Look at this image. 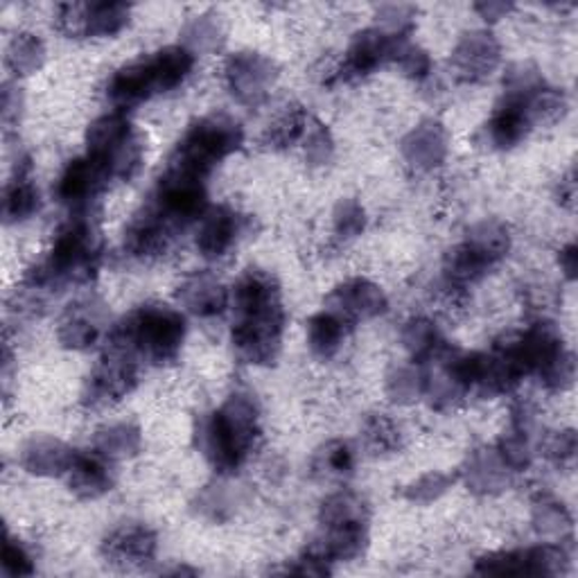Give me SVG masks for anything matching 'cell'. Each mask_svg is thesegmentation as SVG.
<instances>
[{
    "mask_svg": "<svg viewBox=\"0 0 578 578\" xmlns=\"http://www.w3.org/2000/svg\"><path fill=\"white\" fill-rule=\"evenodd\" d=\"M425 389L427 373L416 364L398 366L387 377V396L394 405H414L425 398Z\"/></svg>",
    "mask_w": 578,
    "mask_h": 578,
    "instance_id": "60d3db41",
    "label": "cell"
},
{
    "mask_svg": "<svg viewBox=\"0 0 578 578\" xmlns=\"http://www.w3.org/2000/svg\"><path fill=\"white\" fill-rule=\"evenodd\" d=\"M526 111L532 116L534 125H554L565 118L567 98L563 95V90L545 84L538 93H534L532 98L526 100Z\"/></svg>",
    "mask_w": 578,
    "mask_h": 578,
    "instance_id": "7bdbcfd3",
    "label": "cell"
},
{
    "mask_svg": "<svg viewBox=\"0 0 578 578\" xmlns=\"http://www.w3.org/2000/svg\"><path fill=\"white\" fill-rule=\"evenodd\" d=\"M558 197L560 204H565L567 208H574V200H576V181H574V172L560 181V190H558Z\"/></svg>",
    "mask_w": 578,
    "mask_h": 578,
    "instance_id": "91938a15",
    "label": "cell"
},
{
    "mask_svg": "<svg viewBox=\"0 0 578 578\" xmlns=\"http://www.w3.org/2000/svg\"><path fill=\"white\" fill-rule=\"evenodd\" d=\"M103 306L95 301H82L66 310L60 321V344L68 351H88L103 336Z\"/></svg>",
    "mask_w": 578,
    "mask_h": 578,
    "instance_id": "d6986e66",
    "label": "cell"
},
{
    "mask_svg": "<svg viewBox=\"0 0 578 578\" xmlns=\"http://www.w3.org/2000/svg\"><path fill=\"white\" fill-rule=\"evenodd\" d=\"M330 571H332V563H328L310 545L292 565H287V574H295V576H317L319 578V576H328Z\"/></svg>",
    "mask_w": 578,
    "mask_h": 578,
    "instance_id": "11a10c76",
    "label": "cell"
},
{
    "mask_svg": "<svg viewBox=\"0 0 578 578\" xmlns=\"http://www.w3.org/2000/svg\"><path fill=\"white\" fill-rule=\"evenodd\" d=\"M574 375H576V362H574V355L567 351L556 364H552L538 377L549 392H565L574 384Z\"/></svg>",
    "mask_w": 578,
    "mask_h": 578,
    "instance_id": "db71d44e",
    "label": "cell"
},
{
    "mask_svg": "<svg viewBox=\"0 0 578 578\" xmlns=\"http://www.w3.org/2000/svg\"><path fill=\"white\" fill-rule=\"evenodd\" d=\"M103 260V235L88 215L71 220L55 237L47 256L34 265L25 285L36 292L62 289L66 285H86L95 278Z\"/></svg>",
    "mask_w": 578,
    "mask_h": 578,
    "instance_id": "7a4b0ae2",
    "label": "cell"
},
{
    "mask_svg": "<svg viewBox=\"0 0 578 578\" xmlns=\"http://www.w3.org/2000/svg\"><path fill=\"white\" fill-rule=\"evenodd\" d=\"M176 231L179 228L150 204L129 222L125 231V249L140 260L159 258L170 249Z\"/></svg>",
    "mask_w": 578,
    "mask_h": 578,
    "instance_id": "5bb4252c",
    "label": "cell"
},
{
    "mask_svg": "<svg viewBox=\"0 0 578 578\" xmlns=\"http://www.w3.org/2000/svg\"><path fill=\"white\" fill-rule=\"evenodd\" d=\"M558 265L565 274L567 280H574L576 278V269H578V247L571 243L567 245L565 249H560V256H558Z\"/></svg>",
    "mask_w": 578,
    "mask_h": 578,
    "instance_id": "680465c9",
    "label": "cell"
},
{
    "mask_svg": "<svg viewBox=\"0 0 578 578\" xmlns=\"http://www.w3.org/2000/svg\"><path fill=\"white\" fill-rule=\"evenodd\" d=\"M224 77L237 103L247 107H258L267 100L271 86L276 84L278 68L269 57L245 51L226 60Z\"/></svg>",
    "mask_w": 578,
    "mask_h": 578,
    "instance_id": "8fae6325",
    "label": "cell"
},
{
    "mask_svg": "<svg viewBox=\"0 0 578 578\" xmlns=\"http://www.w3.org/2000/svg\"><path fill=\"white\" fill-rule=\"evenodd\" d=\"M142 450V434L131 422H116L95 434V452L107 461L131 459Z\"/></svg>",
    "mask_w": 578,
    "mask_h": 578,
    "instance_id": "4dcf8cb0",
    "label": "cell"
},
{
    "mask_svg": "<svg viewBox=\"0 0 578 578\" xmlns=\"http://www.w3.org/2000/svg\"><path fill=\"white\" fill-rule=\"evenodd\" d=\"M379 30L394 36H409L416 25V8L411 6H382L375 14Z\"/></svg>",
    "mask_w": 578,
    "mask_h": 578,
    "instance_id": "c3c4849f",
    "label": "cell"
},
{
    "mask_svg": "<svg viewBox=\"0 0 578 578\" xmlns=\"http://www.w3.org/2000/svg\"><path fill=\"white\" fill-rule=\"evenodd\" d=\"M245 231V217L228 206L213 208L200 228L197 249L208 260L224 258L237 243V237Z\"/></svg>",
    "mask_w": 578,
    "mask_h": 578,
    "instance_id": "ffe728a7",
    "label": "cell"
},
{
    "mask_svg": "<svg viewBox=\"0 0 578 578\" xmlns=\"http://www.w3.org/2000/svg\"><path fill=\"white\" fill-rule=\"evenodd\" d=\"M511 10H513L511 3H495V0H489V3H477V6H474V12H477L481 19H484V21H491V23L504 19Z\"/></svg>",
    "mask_w": 578,
    "mask_h": 578,
    "instance_id": "6f0895ef",
    "label": "cell"
},
{
    "mask_svg": "<svg viewBox=\"0 0 578 578\" xmlns=\"http://www.w3.org/2000/svg\"><path fill=\"white\" fill-rule=\"evenodd\" d=\"M532 522H534V532L538 536L554 540V543H560L567 536H571V528H574L567 506L552 497H543L536 502Z\"/></svg>",
    "mask_w": 578,
    "mask_h": 578,
    "instance_id": "74e56055",
    "label": "cell"
},
{
    "mask_svg": "<svg viewBox=\"0 0 578 578\" xmlns=\"http://www.w3.org/2000/svg\"><path fill=\"white\" fill-rule=\"evenodd\" d=\"M217 414L237 448L249 454L260 437V407L256 398L247 392H235L217 409Z\"/></svg>",
    "mask_w": 578,
    "mask_h": 578,
    "instance_id": "7402d4cb",
    "label": "cell"
},
{
    "mask_svg": "<svg viewBox=\"0 0 578 578\" xmlns=\"http://www.w3.org/2000/svg\"><path fill=\"white\" fill-rule=\"evenodd\" d=\"M349 328H353L346 319H342L336 312L332 310H323L319 314H314L308 321V344L310 351L319 357V360H330L336 353H340Z\"/></svg>",
    "mask_w": 578,
    "mask_h": 578,
    "instance_id": "f1b7e54d",
    "label": "cell"
},
{
    "mask_svg": "<svg viewBox=\"0 0 578 578\" xmlns=\"http://www.w3.org/2000/svg\"><path fill=\"white\" fill-rule=\"evenodd\" d=\"M459 474L452 472H441V470H431L422 477H418L411 484L403 489V497L411 504H431L441 500L454 484H457Z\"/></svg>",
    "mask_w": 578,
    "mask_h": 578,
    "instance_id": "b9f144b4",
    "label": "cell"
},
{
    "mask_svg": "<svg viewBox=\"0 0 578 578\" xmlns=\"http://www.w3.org/2000/svg\"><path fill=\"white\" fill-rule=\"evenodd\" d=\"M77 459V450L53 437H34L21 450V465L36 477L68 474Z\"/></svg>",
    "mask_w": 578,
    "mask_h": 578,
    "instance_id": "cb8c5ba5",
    "label": "cell"
},
{
    "mask_svg": "<svg viewBox=\"0 0 578 578\" xmlns=\"http://www.w3.org/2000/svg\"><path fill=\"white\" fill-rule=\"evenodd\" d=\"M179 303L200 319H213L228 306V289L211 274L188 276L176 289Z\"/></svg>",
    "mask_w": 578,
    "mask_h": 578,
    "instance_id": "603a6c76",
    "label": "cell"
},
{
    "mask_svg": "<svg viewBox=\"0 0 578 578\" xmlns=\"http://www.w3.org/2000/svg\"><path fill=\"white\" fill-rule=\"evenodd\" d=\"M303 150H306V161L312 165V168H323L332 161V154H334V140H332V133L330 129L317 120V118H310L308 122V129H306V136H303Z\"/></svg>",
    "mask_w": 578,
    "mask_h": 578,
    "instance_id": "bcb514c9",
    "label": "cell"
},
{
    "mask_svg": "<svg viewBox=\"0 0 578 578\" xmlns=\"http://www.w3.org/2000/svg\"><path fill=\"white\" fill-rule=\"evenodd\" d=\"M545 86L543 73L534 64H515L509 68L504 77V98L526 103L534 93H538Z\"/></svg>",
    "mask_w": 578,
    "mask_h": 578,
    "instance_id": "ee69618b",
    "label": "cell"
},
{
    "mask_svg": "<svg viewBox=\"0 0 578 578\" xmlns=\"http://www.w3.org/2000/svg\"><path fill=\"white\" fill-rule=\"evenodd\" d=\"M195 439H197L200 452L206 457V461L220 474L235 472L247 459L243 454V450H239L237 443L233 441V437L228 434V429L224 427V422H222L217 411H211V414L200 418Z\"/></svg>",
    "mask_w": 578,
    "mask_h": 578,
    "instance_id": "ac0fdd59",
    "label": "cell"
},
{
    "mask_svg": "<svg viewBox=\"0 0 578 578\" xmlns=\"http://www.w3.org/2000/svg\"><path fill=\"white\" fill-rule=\"evenodd\" d=\"M243 142L245 131L233 118L224 114L200 118L176 142L168 170L206 179L224 159L243 148Z\"/></svg>",
    "mask_w": 578,
    "mask_h": 578,
    "instance_id": "5b68a950",
    "label": "cell"
},
{
    "mask_svg": "<svg viewBox=\"0 0 578 578\" xmlns=\"http://www.w3.org/2000/svg\"><path fill=\"white\" fill-rule=\"evenodd\" d=\"M396 64L400 66V71L414 79V82H422L429 77L431 73V57L427 51H422L420 45H414L411 41H407L403 47H400V53H398V60Z\"/></svg>",
    "mask_w": 578,
    "mask_h": 578,
    "instance_id": "681fc988",
    "label": "cell"
},
{
    "mask_svg": "<svg viewBox=\"0 0 578 578\" xmlns=\"http://www.w3.org/2000/svg\"><path fill=\"white\" fill-rule=\"evenodd\" d=\"M502 62V45L489 30L465 32L454 45L450 66L465 84L486 82Z\"/></svg>",
    "mask_w": 578,
    "mask_h": 578,
    "instance_id": "7c38bea8",
    "label": "cell"
},
{
    "mask_svg": "<svg viewBox=\"0 0 578 578\" xmlns=\"http://www.w3.org/2000/svg\"><path fill=\"white\" fill-rule=\"evenodd\" d=\"M576 450H578V441H576L574 429L556 431L554 437H549V441H547V446H545L547 459H549L554 465H558V468L574 465Z\"/></svg>",
    "mask_w": 578,
    "mask_h": 578,
    "instance_id": "f5cc1de1",
    "label": "cell"
},
{
    "mask_svg": "<svg viewBox=\"0 0 578 578\" xmlns=\"http://www.w3.org/2000/svg\"><path fill=\"white\" fill-rule=\"evenodd\" d=\"M355 448L349 441L334 439L323 443L312 457V474L325 481H340L355 470Z\"/></svg>",
    "mask_w": 578,
    "mask_h": 578,
    "instance_id": "1f68e13d",
    "label": "cell"
},
{
    "mask_svg": "<svg viewBox=\"0 0 578 578\" xmlns=\"http://www.w3.org/2000/svg\"><path fill=\"white\" fill-rule=\"evenodd\" d=\"M185 319L168 306H140L129 312L109 334V349L152 364H172L181 355Z\"/></svg>",
    "mask_w": 578,
    "mask_h": 578,
    "instance_id": "3957f363",
    "label": "cell"
},
{
    "mask_svg": "<svg viewBox=\"0 0 578 578\" xmlns=\"http://www.w3.org/2000/svg\"><path fill=\"white\" fill-rule=\"evenodd\" d=\"M368 524H349V526H330L323 528V536L310 547L321 554L328 563H349L364 554L368 543Z\"/></svg>",
    "mask_w": 578,
    "mask_h": 578,
    "instance_id": "83f0119b",
    "label": "cell"
},
{
    "mask_svg": "<svg viewBox=\"0 0 578 578\" xmlns=\"http://www.w3.org/2000/svg\"><path fill=\"white\" fill-rule=\"evenodd\" d=\"M513 470L502 461L495 448L474 450L463 468V479L470 493L474 495H500L509 489Z\"/></svg>",
    "mask_w": 578,
    "mask_h": 578,
    "instance_id": "44dd1931",
    "label": "cell"
},
{
    "mask_svg": "<svg viewBox=\"0 0 578 578\" xmlns=\"http://www.w3.org/2000/svg\"><path fill=\"white\" fill-rule=\"evenodd\" d=\"M233 346L247 364L271 366L282 346L285 308L278 280L263 269H249L235 282Z\"/></svg>",
    "mask_w": 578,
    "mask_h": 578,
    "instance_id": "6da1fadb",
    "label": "cell"
},
{
    "mask_svg": "<svg viewBox=\"0 0 578 578\" xmlns=\"http://www.w3.org/2000/svg\"><path fill=\"white\" fill-rule=\"evenodd\" d=\"M328 310L355 325L357 321L382 317L389 310V299L382 292L379 285L366 278H351L328 297Z\"/></svg>",
    "mask_w": 578,
    "mask_h": 578,
    "instance_id": "9a60e30c",
    "label": "cell"
},
{
    "mask_svg": "<svg viewBox=\"0 0 578 578\" xmlns=\"http://www.w3.org/2000/svg\"><path fill=\"white\" fill-rule=\"evenodd\" d=\"M159 538L144 524H120L103 540V558L118 569H138L157 558Z\"/></svg>",
    "mask_w": 578,
    "mask_h": 578,
    "instance_id": "4fadbf2b",
    "label": "cell"
},
{
    "mask_svg": "<svg viewBox=\"0 0 578 578\" xmlns=\"http://www.w3.org/2000/svg\"><path fill=\"white\" fill-rule=\"evenodd\" d=\"M403 346L416 364H425L437 360L448 344L443 342L437 323L425 317H414L403 328Z\"/></svg>",
    "mask_w": 578,
    "mask_h": 578,
    "instance_id": "f546056e",
    "label": "cell"
},
{
    "mask_svg": "<svg viewBox=\"0 0 578 578\" xmlns=\"http://www.w3.org/2000/svg\"><path fill=\"white\" fill-rule=\"evenodd\" d=\"M131 19V6L118 0H100V3H86V36L105 39L120 34Z\"/></svg>",
    "mask_w": 578,
    "mask_h": 578,
    "instance_id": "d6a6232c",
    "label": "cell"
},
{
    "mask_svg": "<svg viewBox=\"0 0 578 578\" xmlns=\"http://www.w3.org/2000/svg\"><path fill=\"white\" fill-rule=\"evenodd\" d=\"M319 520L323 528L330 526H349V524H368V506L366 502L349 491L330 495L319 511Z\"/></svg>",
    "mask_w": 578,
    "mask_h": 578,
    "instance_id": "d590c367",
    "label": "cell"
},
{
    "mask_svg": "<svg viewBox=\"0 0 578 578\" xmlns=\"http://www.w3.org/2000/svg\"><path fill=\"white\" fill-rule=\"evenodd\" d=\"M192 68H195V53H190L185 45H168L152 57H142L116 71L107 95L118 109H131L157 93L181 86Z\"/></svg>",
    "mask_w": 578,
    "mask_h": 578,
    "instance_id": "277c9868",
    "label": "cell"
},
{
    "mask_svg": "<svg viewBox=\"0 0 578 578\" xmlns=\"http://www.w3.org/2000/svg\"><path fill=\"white\" fill-rule=\"evenodd\" d=\"M208 195L204 179L188 176L165 168V174L159 179L152 206L168 217L176 228L188 226L206 213Z\"/></svg>",
    "mask_w": 578,
    "mask_h": 578,
    "instance_id": "9c48e42d",
    "label": "cell"
},
{
    "mask_svg": "<svg viewBox=\"0 0 578 578\" xmlns=\"http://www.w3.org/2000/svg\"><path fill=\"white\" fill-rule=\"evenodd\" d=\"M310 116L301 105H289L267 129L265 142L271 150H287L303 140Z\"/></svg>",
    "mask_w": 578,
    "mask_h": 578,
    "instance_id": "ab89813d",
    "label": "cell"
},
{
    "mask_svg": "<svg viewBox=\"0 0 578 578\" xmlns=\"http://www.w3.org/2000/svg\"><path fill=\"white\" fill-rule=\"evenodd\" d=\"M88 157L100 161L111 179L131 181L142 165V144L122 111L93 120L86 131Z\"/></svg>",
    "mask_w": 578,
    "mask_h": 578,
    "instance_id": "8992f818",
    "label": "cell"
},
{
    "mask_svg": "<svg viewBox=\"0 0 578 578\" xmlns=\"http://www.w3.org/2000/svg\"><path fill=\"white\" fill-rule=\"evenodd\" d=\"M43 62H45V45L36 34L21 32L10 41L6 64L10 73H14L17 77L34 75L36 71H41Z\"/></svg>",
    "mask_w": 578,
    "mask_h": 578,
    "instance_id": "8d00e7d4",
    "label": "cell"
},
{
    "mask_svg": "<svg viewBox=\"0 0 578 578\" xmlns=\"http://www.w3.org/2000/svg\"><path fill=\"white\" fill-rule=\"evenodd\" d=\"M407 41L409 36H394L379 28H368L357 32L349 45L342 68L336 71V77L342 82H353L375 73L377 68L387 66L392 62L396 64L400 47Z\"/></svg>",
    "mask_w": 578,
    "mask_h": 578,
    "instance_id": "30bf717a",
    "label": "cell"
},
{
    "mask_svg": "<svg viewBox=\"0 0 578 578\" xmlns=\"http://www.w3.org/2000/svg\"><path fill=\"white\" fill-rule=\"evenodd\" d=\"M465 245L472 247L481 258H486L491 265H495L511 251V233L502 222L486 220L470 228Z\"/></svg>",
    "mask_w": 578,
    "mask_h": 578,
    "instance_id": "e575fe53",
    "label": "cell"
},
{
    "mask_svg": "<svg viewBox=\"0 0 578 578\" xmlns=\"http://www.w3.org/2000/svg\"><path fill=\"white\" fill-rule=\"evenodd\" d=\"M534 122L526 111V103L504 98L493 118L484 127L486 142L493 150H513L532 131Z\"/></svg>",
    "mask_w": 578,
    "mask_h": 578,
    "instance_id": "d4e9b609",
    "label": "cell"
},
{
    "mask_svg": "<svg viewBox=\"0 0 578 578\" xmlns=\"http://www.w3.org/2000/svg\"><path fill=\"white\" fill-rule=\"evenodd\" d=\"M493 265L481 258L472 247H468L465 243L450 249L446 254V260H443V271H446V278L452 287L457 289H463L468 285H474L479 282L481 278H484L489 274Z\"/></svg>",
    "mask_w": 578,
    "mask_h": 578,
    "instance_id": "836d02e7",
    "label": "cell"
},
{
    "mask_svg": "<svg viewBox=\"0 0 578 578\" xmlns=\"http://www.w3.org/2000/svg\"><path fill=\"white\" fill-rule=\"evenodd\" d=\"M55 28L68 39L86 36V3H62L55 12Z\"/></svg>",
    "mask_w": 578,
    "mask_h": 578,
    "instance_id": "816d5d0a",
    "label": "cell"
},
{
    "mask_svg": "<svg viewBox=\"0 0 578 578\" xmlns=\"http://www.w3.org/2000/svg\"><path fill=\"white\" fill-rule=\"evenodd\" d=\"M448 131L439 120H422L403 140L400 154L416 172H431L448 159Z\"/></svg>",
    "mask_w": 578,
    "mask_h": 578,
    "instance_id": "2e32d148",
    "label": "cell"
},
{
    "mask_svg": "<svg viewBox=\"0 0 578 578\" xmlns=\"http://www.w3.org/2000/svg\"><path fill=\"white\" fill-rule=\"evenodd\" d=\"M109 181V170L100 161H95L86 154L66 165L57 183V195L62 202L71 206H84L98 197L103 190H107Z\"/></svg>",
    "mask_w": 578,
    "mask_h": 578,
    "instance_id": "e0dca14e",
    "label": "cell"
},
{
    "mask_svg": "<svg viewBox=\"0 0 578 578\" xmlns=\"http://www.w3.org/2000/svg\"><path fill=\"white\" fill-rule=\"evenodd\" d=\"M41 206L39 190L32 176V161L30 157L21 159L14 168V176L10 179L3 197V217L8 224H19L30 220Z\"/></svg>",
    "mask_w": 578,
    "mask_h": 578,
    "instance_id": "4316f807",
    "label": "cell"
},
{
    "mask_svg": "<svg viewBox=\"0 0 578 578\" xmlns=\"http://www.w3.org/2000/svg\"><path fill=\"white\" fill-rule=\"evenodd\" d=\"M185 47L190 53H204V51H215V47L222 45V39H224V30H222V23H220V17H213V14H204V17H197L195 21H192L185 32Z\"/></svg>",
    "mask_w": 578,
    "mask_h": 578,
    "instance_id": "f6af8a7d",
    "label": "cell"
},
{
    "mask_svg": "<svg viewBox=\"0 0 578 578\" xmlns=\"http://www.w3.org/2000/svg\"><path fill=\"white\" fill-rule=\"evenodd\" d=\"M569 569V554L560 545H538L515 552H493L477 558L481 576H560Z\"/></svg>",
    "mask_w": 578,
    "mask_h": 578,
    "instance_id": "52a82bcc",
    "label": "cell"
},
{
    "mask_svg": "<svg viewBox=\"0 0 578 578\" xmlns=\"http://www.w3.org/2000/svg\"><path fill=\"white\" fill-rule=\"evenodd\" d=\"M362 439L366 450L375 457L394 454L403 448L400 427L387 414H368L362 425Z\"/></svg>",
    "mask_w": 578,
    "mask_h": 578,
    "instance_id": "f35d334b",
    "label": "cell"
},
{
    "mask_svg": "<svg viewBox=\"0 0 578 578\" xmlns=\"http://www.w3.org/2000/svg\"><path fill=\"white\" fill-rule=\"evenodd\" d=\"M21 107H23V98H21V90L12 84L3 86V122L10 129L19 116H21Z\"/></svg>",
    "mask_w": 578,
    "mask_h": 578,
    "instance_id": "9f6ffc18",
    "label": "cell"
},
{
    "mask_svg": "<svg viewBox=\"0 0 578 578\" xmlns=\"http://www.w3.org/2000/svg\"><path fill=\"white\" fill-rule=\"evenodd\" d=\"M68 489L79 500H100L114 489V477L107 468V459L95 454H79L68 470Z\"/></svg>",
    "mask_w": 578,
    "mask_h": 578,
    "instance_id": "484cf974",
    "label": "cell"
},
{
    "mask_svg": "<svg viewBox=\"0 0 578 578\" xmlns=\"http://www.w3.org/2000/svg\"><path fill=\"white\" fill-rule=\"evenodd\" d=\"M138 384V364L131 355L109 349L86 379L82 403L88 409H105L125 400Z\"/></svg>",
    "mask_w": 578,
    "mask_h": 578,
    "instance_id": "ba28073f",
    "label": "cell"
},
{
    "mask_svg": "<svg viewBox=\"0 0 578 578\" xmlns=\"http://www.w3.org/2000/svg\"><path fill=\"white\" fill-rule=\"evenodd\" d=\"M332 217H334V235L340 237V239H344V243L360 237L364 233V228H366V211L353 197L342 200L340 204H336Z\"/></svg>",
    "mask_w": 578,
    "mask_h": 578,
    "instance_id": "7dc6e473",
    "label": "cell"
},
{
    "mask_svg": "<svg viewBox=\"0 0 578 578\" xmlns=\"http://www.w3.org/2000/svg\"><path fill=\"white\" fill-rule=\"evenodd\" d=\"M3 574L12 576V578L34 574V560H32L30 552L25 549V545L21 540L12 538L10 534L6 536V545H3Z\"/></svg>",
    "mask_w": 578,
    "mask_h": 578,
    "instance_id": "f907efd6",
    "label": "cell"
}]
</instances>
